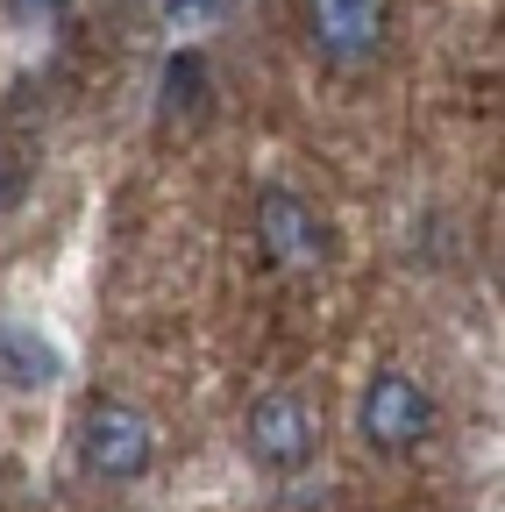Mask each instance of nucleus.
<instances>
[{"label": "nucleus", "mask_w": 505, "mask_h": 512, "mask_svg": "<svg viewBox=\"0 0 505 512\" xmlns=\"http://www.w3.org/2000/svg\"><path fill=\"white\" fill-rule=\"evenodd\" d=\"M356 434L377 448V456H413V448L434 434V399L420 392V377L406 370H377L356 399Z\"/></svg>", "instance_id": "f03ea898"}, {"label": "nucleus", "mask_w": 505, "mask_h": 512, "mask_svg": "<svg viewBox=\"0 0 505 512\" xmlns=\"http://www.w3.org/2000/svg\"><path fill=\"white\" fill-rule=\"evenodd\" d=\"M257 242H264V256L278 271H292V278H306V271H321V221H313V207L299 200V192H285V185H264L257 192Z\"/></svg>", "instance_id": "20e7f679"}, {"label": "nucleus", "mask_w": 505, "mask_h": 512, "mask_svg": "<svg viewBox=\"0 0 505 512\" xmlns=\"http://www.w3.org/2000/svg\"><path fill=\"white\" fill-rule=\"evenodd\" d=\"M207 100V57L200 50H178L171 64H164V107L171 114H193Z\"/></svg>", "instance_id": "0eeeda50"}, {"label": "nucleus", "mask_w": 505, "mask_h": 512, "mask_svg": "<svg viewBox=\"0 0 505 512\" xmlns=\"http://www.w3.org/2000/svg\"><path fill=\"white\" fill-rule=\"evenodd\" d=\"M242 448H249V463L264 477H299L313 463V448H321V420H313V406L292 399V392H264L242 413Z\"/></svg>", "instance_id": "7ed1b4c3"}, {"label": "nucleus", "mask_w": 505, "mask_h": 512, "mask_svg": "<svg viewBox=\"0 0 505 512\" xmlns=\"http://www.w3.org/2000/svg\"><path fill=\"white\" fill-rule=\"evenodd\" d=\"M57 377H65V356L22 320H0V384L8 392H50Z\"/></svg>", "instance_id": "423d86ee"}, {"label": "nucleus", "mask_w": 505, "mask_h": 512, "mask_svg": "<svg viewBox=\"0 0 505 512\" xmlns=\"http://www.w3.org/2000/svg\"><path fill=\"white\" fill-rule=\"evenodd\" d=\"M306 29L328 64H370L385 50V0H306Z\"/></svg>", "instance_id": "39448f33"}, {"label": "nucleus", "mask_w": 505, "mask_h": 512, "mask_svg": "<svg viewBox=\"0 0 505 512\" xmlns=\"http://www.w3.org/2000/svg\"><path fill=\"white\" fill-rule=\"evenodd\" d=\"M79 463L100 477V484H136L150 477L157 463V427L143 406L129 399H93L86 420H79Z\"/></svg>", "instance_id": "f257e3e1"}, {"label": "nucleus", "mask_w": 505, "mask_h": 512, "mask_svg": "<svg viewBox=\"0 0 505 512\" xmlns=\"http://www.w3.org/2000/svg\"><path fill=\"white\" fill-rule=\"evenodd\" d=\"M29 178H36V157H29L22 143H0V214L29 192Z\"/></svg>", "instance_id": "6e6552de"}, {"label": "nucleus", "mask_w": 505, "mask_h": 512, "mask_svg": "<svg viewBox=\"0 0 505 512\" xmlns=\"http://www.w3.org/2000/svg\"><path fill=\"white\" fill-rule=\"evenodd\" d=\"M8 22L15 29H57V22H65V0H8Z\"/></svg>", "instance_id": "1a4fd4ad"}]
</instances>
